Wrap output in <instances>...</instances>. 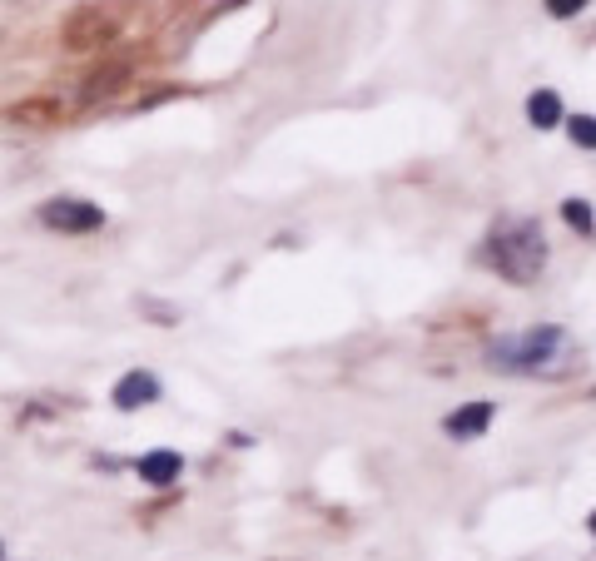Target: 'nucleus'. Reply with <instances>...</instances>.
<instances>
[{
	"instance_id": "nucleus-1",
	"label": "nucleus",
	"mask_w": 596,
	"mask_h": 561,
	"mask_svg": "<svg viewBox=\"0 0 596 561\" xmlns=\"http://www.w3.org/2000/svg\"><path fill=\"white\" fill-rule=\"evenodd\" d=\"M487 368L517 373V378H557L572 368V338H567V328H552V323L507 333V338L487 343Z\"/></svg>"
},
{
	"instance_id": "nucleus-2",
	"label": "nucleus",
	"mask_w": 596,
	"mask_h": 561,
	"mask_svg": "<svg viewBox=\"0 0 596 561\" xmlns=\"http://www.w3.org/2000/svg\"><path fill=\"white\" fill-rule=\"evenodd\" d=\"M487 264L507 283H532L547 269V239L537 219H502L487 234Z\"/></svg>"
},
{
	"instance_id": "nucleus-3",
	"label": "nucleus",
	"mask_w": 596,
	"mask_h": 561,
	"mask_svg": "<svg viewBox=\"0 0 596 561\" xmlns=\"http://www.w3.org/2000/svg\"><path fill=\"white\" fill-rule=\"evenodd\" d=\"M35 219H40L45 229H55V234H95V229H105V209L90 204V199H75V194L45 199V204L35 209Z\"/></svg>"
},
{
	"instance_id": "nucleus-4",
	"label": "nucleus",
	"mask_w": 596,
	"mask_h": 561,
	"mask_svg": "<svg viewBox=\"0 0 596 561\" xmlns=\"http://www.w3.org/2000/svg\"><path fill=\"white\" fill-rule=\"evenodd\" d=\"M497 418V403H487V398H477V403H462V408H452L443 418V432L452 442H472V437H482L487 427Z\"/></svg>"
},
{
	"instance_id": "nucleus-5",
	"label": "nucleus",
	"mask_w": 596,
	"mask_h": 561,
	"mask_svg": "<svg viewBox=\"0 0 596 561\" xmlns=\"http://www.w3.org/2000/svg\"><path fill=\"white\" fill-rule=\"evenodd\" d=\"M159 393H164V388H159V378H154L149 368H130V373L115 383L110 398H115L120 413H140V408H149V403H159Z\"/></svg>"
},
{
	"instance_id": "nucleus-6",
	"label": "nucleus",
	"mask_w": 596,
	"mask_h": 561,
	"mask_svg": "<svg viewBox=\"0 0 596 561\" xmlns=\"http://www.w3.org/2000/svg\"><path fill=\"white\" fill-rule=\"evenodd\" d=\"M135 472L145 477L149 487H174V482L184 477V457L169 452V447H154V452H145V457L135 462Z\"/></svg>"
},
{
	"instance_id": "nucleus-7",
	"label": "nucleus",
	"mask_w": 596,
	"mask_h": 561,
	"mask_svg": "<svg viewBox=\"0 0 596 561\" xmlns=\"http://www.w3.org/2000/svg\"><path fill=\"white\" fill-rule=\"evenodd\" d=\"M527 120H532V130H557V125L567 120L562 95H557V90H532V95H527Z\"/></svg>"
},
{
	"instance_id": "nucleus-8",
	"label": "nucleus",
	"mask_w": 596,
	"mask_h": 561,
	"mask_svg": "<svg viewBox=\"0 0 596 561\" xmlns=\"http://www.w3.org/2000/svg\"><path fill=\"white\" fill-rule=\"evenodd\" d=\"M562 219H567L577 234H596V214L587 199H562Z\"/></svg>"
},
{
	"instance_id": "nucleus-9",
	"label": "nucleus",
	"mask_w": 596,
	"mask_h": 561,
	"mask_svg": "<svg viewBox=\"0 0 596 561\" xmlns=\"http://www.w3.org/2000/svg\"><path fill=\"white\" fill-rule=\"evenodd\" d=\"M562 125H567V135H572L577 149H596V115H567Z\"/></svg>"
},
{
	"instance_id": "nucleus-10",
	"label": "nucleus",
	"mask_w": 596,
	"mask_h": 561,
	"mask_svg": "<svg viewBox=\"0 0 596 561\" xmlns=\"http://www.w3.org/2000/svg\"><path fill=\"white\" fill-rule=\"evenodd\" d=\"M577 10H587V0H547V15L552 20H572Z\"/></svg>"
},
{
	"instance_id": "nucleus-11",
	"label": "nucleus",
	"mask_w": 596,
	"mask_h": 561,
	"mask_svg": "<svg viewBox=\"0 0 596 561\" xmlns=\"http://www.w3.org/2000/svg\"><path fill=\"white\" fill-rule=\"evenodd\" d=\"M587 532H592V537H596V512H592V517H587Z\"/></svg>"
},
{
	"instance_id": "nucleus-12",
	"label": "nucleus",
	"mask_w": 596,
	"mask_h": 561,
	"mask_svg": "<svg viewBox=\"0 0 596 561\" xmlns=\"http://www.w3.org/2000/svg\"><path fill=\"white\" fill-rule=\"evenodd\" d=\"M0 561H5V547H0Z\"/></svg>"
},
{
	"instance_id": "nucleus-13",
	"label": "nucleus",
	"mask_w": 596,
	"mask_h": 561,
	"mask_svg": "<svg viewBox=\"0 0 596 561\" xmlns=\"http://www.w3.org/2000/svg\"><path fill=\"white\" fill-rule=\"evenodd\" d=\"M592 398H596V393H592Z\"/></svg>"
}]
</instances>
